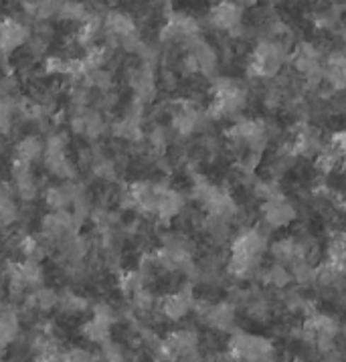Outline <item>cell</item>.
<instances>
[{"label": "cell", "instance_id": "1", "mask_svg": "<svg viewBox=\"0 0 346 362\" xmlns=\"http://www.w3.org/2000/svg\"><path fill=\"white\" fill-rule=\"evenodd\" d=\"M286 59V51L279 43L274 41H263L258 45V49L251 55L249 71L258 77H274L275 73L282 69Z\"/></svg>", "mask_w": 346, "mask_h": 362}, {"label": "cell", "instance_id": "2", "mask_svg": "<svg viewBox=\"0 0 346 362\" xmlns=\"http://www.w3.org/2000/svg\"><path fill=\"white\" fill-rule=\"evenodd\" d=\"M229 352L235 361L253 362L263 356L272 354V342L261 338V336H251L246 332H237L231 336Z\"/></svg>", "mask_w": 346, "mask_h": 362}, {"label": "cell", "instance_id": "3", "mask_svg": "<svg viewBox=\"0 0 346 362\" xmlns=\"http://www.w3.org/2000/svg\"><path fill=\"white\" fill-rule=\"evenodd\" d=\"M246 103V93L233 79H217L215 83V103H213V114L215 116H231L239 112Z\"/></svg>", "mask_w": 346, "mask_h": 362}, {"label": "cell", "instance_id": "4", "mask_svg": "<svg viewBox=\"0 0 346 362\" xmlns=\"http://www.w3.org/2000/svg\"><path fill=\"white\" fill-rule=\"evenodd\" d=\"M162 189H166V185H156V182H148V180L134 182L128 190L132 209H138L140 213H156V204H158Z\"/></svg>", "mask_w": 346, "mask_h": 362}, {"label": "cell", "instance_id": "5", "mask_svg": "<svg viewBox=\"0 0 346 362\" xmlns=\"http://www.w3.org/2000/svg\"><path fill=\"white\" fill-rule=\"evenodd\" d=\"M195 308V293L190 288H183V290L174 291L164 296V300L160 302V310L168 320H183L188 312Z\"/></svg>", "mask_w": 346, "mask_h": 362}, {"label": "cell", "instance_id": "6", "mask_svg": "<svg viewBox=\"0 0 346 362\" xmlns=\"http://www.w3.org/2000/svg\"><path fill=\"white\" fill-rule=\"evenodd\" d=\"M130 86L134 89V95L140 103H150L156 98V77L152 65L142 63L136 71L130 75Z\"/></svg>", "mask_w": 346, "mask_h": 362}, {"label": "cell", "instance_id": "7", "mask_svg": "<svg viewBox=\"0 0 346 362\" xmlns=\"http://www.w3.org/2000/svg\"><path fill=\"white\" fill-rule=\"evenodd\" d=\"M13 189H15V194L25 201V203H30L37 199L39 194V187H37V180L33 176V170H30V164L27 162H16L13 166Z\"/></svg>", "mask_w": 346, "mask_h": 362}, {"label": "cell", "instance_id": "8", "mask_svg": "<svg viewBox=\"0 0 346 362\" xmlns=\"http://www.w3.org/2000/svg\"><path fill=\"white\" fill-rule=\"evenodd\" d=\"M29 29L15 18L0 21V53H11L29 41Z\"/></svg>", "mask_w": 346, "mask_h": 362}, {"label": "cell", "instance_id": "9", "mask_svg": "<svg viewBox=\"0 0 346 362\" xmlns=\"http://www.w3.org/2000/svg\"><path fill=\"white\" fill-rule=\"evenodd\" d=\"M199 35V23L187 15H173L162 29V41H188Z\"/></svg>", "mask_w": 346, "mask_h": 362}, {"label": "cell", "instance_id": "10", "mask_svg": "<svg viewBox=\"0 0 346 362\" xmlns=\"http://www.w3.org/2000/svg\"><path fill=\"white\" fill-rule=\"evenodd\" d=\"M188 57L195 61L197 71L202 75H211L217 69V53L213 51V47L209 43H204L201 37H192L188 39Z\"/></svg>", "mask_w": 346, "mask_h": 362}, {"label": "cell", "instance_id": "11", "mask_svg": "<svg viewBox=\"0 0 346 362\" xmlns=\"http://www.w3.org/2000/svg\"><path fill=\"white\" fill-rule=\"evenodd\" d=\"M81 190H83V185H77L73 180H65L63 185L53 187V189L45 192V203L51 211H67Z\"/></svg>", "mask_w": 346, "mask_h": 362}, {"label": "cell", "instance_id": "12", "mask_svg": "<svg viewBox=\"0 0 346 362\" xmlns=\"http://www.w3.org/2000/svg\"><path fill=\"white\" fill-rule=\"evenodd\" d=\"M296 217V211L294 206L284 199V197H274V199H267L263 204V218L270 227H286Z\"/></svg>", "mask_w": 346, "mask_h": 362}, {"label": "cell", "instance_id": "13", "mask_svg": "<svg viewBox=\"0 0 346 362\" xmlns=\"http://www.w3.org/2000/svg\"><path fill=\"white\" fill-rule=\"evenodd\" d=\"M209 21L215 29L221 30H235L241 23V6L237 2H229V0H223L213 6Z\"/></svg>", "mask_w": 346, "mask_h": 362}, {"label": "cell", "instance_id": "14", "mask_svg": "<svg viewBox=\"0 0 346 362\" xmlns=\"http://www.w3.org/2000/svg\"><path fill=\"white\" fill-rule=\"evenodd\" d=\"M41 227H43L41 233H45L47 237H51L53 241H57V239H61L67 233L77 231L71 211H53V213L45 215L43 221H41Z\"/></svg>", "mask_w": 346, "mask_h": 362}, {"label": "cell", "instance_id": "15", "mask_svg": "<svg viewBox=\"0 0 346 362\" xmlns=\"http://www.w3.org/2000/svg\"><path fill=\"white\" fill-rule=\"evenodd\" d=\"M185 209V197L180 192L173 189H162L158 197V204H156V215L162 221H171V218L178 217Z\"/></svg>", "mask_w": 346, "mask_h": 362}, {"label": "cell", "instance_id": "16", "mask_svg": "<svg viewBox=\"0 0 346 362\" xmlns=\"http://www.w3.org/2000/svg\"><path fill=\"white\" fill-rule=\"evenodd\" d=\"M204 320H207V324L211 328L221 330V332H227L235 324V310L229 304L207 305L204 308Z\"/></svg>", "mask_w": 346, "mask_h": 362}, {"label": "cell", "instance_id": "17", "mask_svg": "<svg viewBox=\"0 0 346 362\" xmlns=\"http://www.w3.org/2000/svg\"><path fill=\"white\" fill-rule=\"evenodd\" d=\"M21 332V318L13 308H2L0 310V344L6 348L16 342Z\"/></svg>", "mask_w": 346, "mask_h": 362}, {"label": "cell", "instance_id": "18", "mask_svg": "<svg viewBox=\"0 0 346 362\" xmlns=\"http://www.w3.org/2000/svg\"><path fill=\"white\" fill-rule=\"evenodd\" d=\"M202 124V116L199 110H195V107H183V110H178L173 117V126L174 130L178 132V134H183V136H188V134H192V132H197L201 128Z\"/></svg>", "mask_w": 346, "mask_h": 362}, {"label": "cell", "instance_id": "19", "mask_svg": "<svg viewBox=\"0 0 346 362\" xmlns=\"http://www.w3.org/2000/svg\"><path fill=\"white\" fill-rule=\"evenodd\" d=\"M292 63H294V67L302 73V75H308L312 69H316L318 65H320V61H318V51L312 45L308 43L298 45V47L294 49Z\"/></svg>", "mask_w": 346, "mask_h": 362}, {"label": "cell", "instance_id": "20", "mask_svg": "<svg viewBox=\"0 0 346 362\" xmlns=\"http://www.w3.org/2000/svg\"><path fill=\"white\" fill-rule=\"evenodd\" d=\"M45 154V144L35 138V136H27L23 138L15 148V160L16 162H27V164H33L37 160L41 158Z\"/></svg>", "mask_w": 346, "mask_h": 362}, {"label": "cell", "instance_id": "21", "mask_svg": "<svg viewBox=\"0 0 346 362\" xmlns=\"http://www.w3.org/2000/svg\"><path fill=\"white\" fill-rule=\"evenodd\" d=\"M112 130H114V136L126 140V142H138V140H142V136H144L142 124H140V117L130 116V114H126L120 122H115Z\"/></svg>", "mask_w": 346, "mask_h": 362}, {"label": "cell", "instance_id": "22", "mask_svg": "<svg viewBox=\"0 0 346 362\" xmlns=\"http://www.w3.org/2000/svg\"><path fill=\"white\" fill-rule=\"evenodd\" d=\"M324 79L334 89L346 87V55H332L324 65Z\"/></svg>", "mask_w": 346, "mask_h": 362}, {"label": "cell", "instance_id": "23", "mask_svg": "<svg viewBox=\"0 0 346 362\" xmlns=\"http://www.w3.org/2000/svg\"><path fill=\"white\" fill-rule=\"evenodd\" d=\"M81 117H83V136H87L89 140H98L100 136H103L108 124L100 114V110L81 107Z\"/></svg>", "mask_w": 346, "mask_h": 362}, {"label": "cell", "instance_id": "24", "mask_svg": "<svg viewBox=\"0 0 346 362\" xmlns=\"http://www.w3.org/2000/svg\"><path fill=\"white\" fill-rule=\"evenodd\" d=\"M59 296L61 293L51 288H37L29 296V305L39 312H51V310L59 308Z\"/></svg>", "mask_w": 346, "mask_h": 362}, {"label": "cell", "instance_id": "25", "mask_svg": "<svg viewBox=\"0 0 346 362\" xmlns=\"http://www.w3.org/2000/svg\"><path fill=\"white\" fill-rule=\"evenodd\" d=\"M103 30L112 33L120 39L122 35H128L132 30H136V25H134L132 16L126 15V13H110L103 18Z\"/></svg>", "mask_w": 346, "mask_h": 362}, {"label": "cell", "instance_id": "26", "mask_svg": "<svg viewBox=\"0 0 346 362\" xmlns=\"http://www.w3.org/2000/svg\"><path fill=\"white\" fill-rule=\"evenodd\" d=\"M49 173L55 174L61 180H73L75 178V166L73 162L65 156H55V158H45Z\"/></svg>", "mask_w": 346, "mask_h": 362}, {"label": "cell", "instance_id": "27", "mask_svg": "<svg viewBox=\"0 0 346 362\" xmlns=\"http://www.w3.org/2000/svg\"><path fill=\"white\" fill-rule=\"evenodd\" d=\"M117 288L122 293H126V296H134L138 290H142L146 288L144 284V277L142 274L138 272V269H130V272H124L120 279H117Z\"/></svg>", "mask_w": 346, "mask_h": 362}, {"label": "cell", "instance_id": "28", "mask_svg": "<svg viewBox=\"0 0 346 362\" xmlns=\"http://www.w3.org/2000/svg\"><path fill=\"white\" fill-rule=\"evenodd\" d=\"M81 334L86 336L89 342H93V344H103L105 340H110V336H112V328L110 326H105V324H100V322H96V320H89L86 322V326L81 328Z\"/></svg>", "mask_w": 346, "mask_h": 362}, {"label": "cell", "instance_id": "29", "mask_svg": "<svg viewBox=\"0 0 346 362\" xmlns=\"http://www.w3.org/2000/svg\"><path fill=\"white\" fill-rule=\"evenodd\" d=\"M86 79L87 87H96L98 91L101 93H110V89L114 87V79H112V73L105 71L103 67L100 69H93V71H87L86 73Z\"/></svg>", "mask_w": 346, "mask_h": 362}, {"label": "cell", "instance_id": "30", "mask_svg": "<svg viewBox=\"0 0 346 362\" xmlns=\"http://www.w3.org/2000/svg\"><path fill=\"white\" fill-rule=\"evenodd\" d=\"M61 18H65V21H86L89 13H87L86 4H81V2H77V0H63L61 2V6H59V13Z\"/></svg>", "mask_w": 346, "mask_h": 362}, {"label": "cell", "instance_id": "31", "mask_svg": "<svg viewBox=\"0 0 346 362\" xmlns=\"http://www.w3.org/2000/svg\"><path fill=\"white\" fill-rule=\"evenodd\" d=\"M59 308L65 314H79V312H83L87 308V300L81 298V296H77V293H73V291H67V293L59 296Z\"/></svg>", "mask_w": 346, "mask_h": 362}, {"label": "cell", "instance_id": "32", "mask_svg": "<svg viewBox=\"0 0 346 362\" xmlns=\"http://www.w3.org/2000/svg\"><path fill=\"white\" fill-rule=\"evenodd\" d=\"M67 152V138L63 134H53L45 142V158H55V156H65Z\"/></svg>", "mask_w": 346, "mask_h": 362}, {"label": "cell", "instance_id": "33", "mask_svg": "<svg viewBox=\"0 0 346 362\" xmlns=\"http://www.w3.org/2000/svg\"><path fill=\"white\" fill-rule=\"evenodd\" d=\"M292 279H294V277H292V272H289L284 263H275L274 267L265 274V281L274 284L275 288H286Z\"/></svg>", "mask_w": 346, "mask_h": 362}, {"label": "cell", "instance_id": "34", "mask_svg": "<svg viewBox=\"0 0 346 362\" xmlns=\"http://www.w3.org/2000/svg\"><path fill=\"white\" fill-rule=\"evenodd\" d=\"M100 354L103 362H126V352L114 340H105L100 344Z\"/></svg>", "mask_w": 346, "mask_h": 362}, {"label": "cell", "instance_id": "35", "mask_svg": "<svg viewBox=\"0 0 346 362\" xmlns=\"http://www.w3.org/2000/svg\"><path fill=\"white\" fill-rule=\"evenodd\" d=\"M65 362H103L100 352H91L87 348H71L65 352Z\"/></svg>", "mask_w": 346, "mask_h": 362}, {"label": "cell", "instance_id": "36", "mask_svg": "<svg viewBox=\"0 0 346 362\" xmlns=\"http://www.w3.org/2000/svg\"><path fill=\"white\" fill-rule=\"evenodd\" d=\"M93 320L112 328L115 324V320H117V316H115V310L112 305L105 304V302H100V304L93 305Z\"/></svg>", "mask_w": 346, "mask_h": 362}, {"label": "cell", "instance_id": "37", "mask_svg": "<svg viewBox=\"0 0 346 362\" xmlns=\"http://www.w3.org/2000/svg\"><path fill=\"white\" fill-rule=\"evenodd\" d=\"M150 144L154 146L156 150H164L166 146V132L162 128H156V130L150 132Z\"/></svg>", "mask_w": 346, "mask_h": 362}, {"label": "cell", "instance_id": "38", "mask_svg": "<svg viewBox=\"0 0 346 362\" xmlns=\"http://www.w3.org/2000/svg\"><path fill=\"white\" fill-rule=\"evenodd\" d=\"M294 362H304V361H294Z\"/></svg>", "mask_w": 346, "mask_h": 362}, {"label": "cell", "instance_id": "39", "mask_svg": "<svg viewBox=\"0 0 346 362\" xmlns=\"http://www.w3.org/2000/svg\"><path fill=\"white\" fill-rule=\"evenodd\" d=\"M0 362H2V361H0Z\"/></svg>", "mask_w": 346, "mask_h": 362}]
</instances>
